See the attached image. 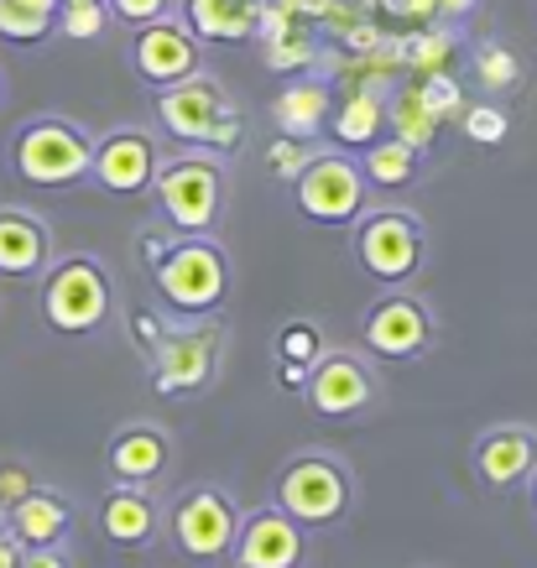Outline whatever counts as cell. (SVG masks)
<instances>
[{
    "instance_id": "cell-1",
    "label": "cell",
    "mask_w": 537,
    "mask_h": 568,
    "mask_svg": "<svg viewBox=\"0 0 537 568\" xmlns=\"http://www.w3.org/2000/svg\"><path fill=\"white\" fill-rule=\"evenodd\" d=\"M156 136L193 146V152L230 156L245 136V115L241 104L230 100V89L209 69H199L178 84L156 89Z\"/></svg>"
},
{
    "instance_id": "cell-2",
    "label": "cell",
    "mask_w": 537,
    "mask_h": 568,
    "mask_svg": "<svg viewBox=\"0 0 537 568\" xmlns=\"http://www.w3.org/2000/svg\"><path fill=\"white\" fill-rule=\"evenodd\" d=\"M152 287L162 308L178 318H209L235 293L230 251L214 235H173V241H162V256L152 261Z\"/></svg>"
},
{
    "instance_id": "cell-3",
    "label": "cell",
    "mask_w": 537,
    "mask_h": 568,
    "mask_svg": "<svg viewBox=\"0 0 537 568\" xmlns=\"http://www.w3.org/2000/svg\"><path fill=\"white\" fill-rule=\"evenodd\" d=\"M152 199H156V214L168 220L173 235H214L220 220H225V204H230L225 156L178 146L173 156L156 162Z\"/></svg>"
},
{
    "instance_id": "cell-4",
    "label": "cell",
    "mask_w": 537,
    "mask_h": 568,
    "mask_svg": "<svg viewBox=\"0 0 537 568\" xmlns=\"http://www.w3.org/2000/svg\"><path fill=\"white\" fill-rule=\"evenodd\" d=\"M225 365V318H168L156 349L146 355V376H152L156 396L183 402V396H204L220 381Z\"/></svg>"
},
{
    "instance_id": "cell-5",
    "label": "cell",
    "mask_w": 537,
    "mask_h": 568,
    "mask_svg": "<svg viewBox=\"0 0 537 568\" xmlns=\"http://www.w3.org/2000/svg\"><path fill=\"white\" fill-rule=\"evenodd\" d=\"M11 173L32 189H73L89 183L94 162V131L69 115H32L11 131Z\"/></svg>"
},
{
    "instance_id": "cell-6",
    "label": "cell",
    "mask_w": 537,
    "mask_h": 568,
    "mask_svg": "<svg viewBox=\"0 0 537 568\" xmlns=\"http://www.w3.org/2000/svg\"><path fill=\"white\" fill-rule=\"evenodd\" d=\"M115 313V282L104 272L100 256H63L42 272V324L63 339H84V334H100Z\"/></svg>"
},
{
    "instance_id": "cell-7",
    "label": "cell",
    "mask_w": 537,
    "mask_h": 568,
    "mask_svg": "<svg viewBox=\"0 0 537 568\" xmlns=\"http://www.w3.org/2000/svg\"><path fill=\"white\" fill-rule=\"evenodd\" d=\"M235 532H241V511H235L225 485L214 480L183 485L173 496V506L162 511V537L173 542V552L183 564H199V568L230 564Z\"/></svg>"
},
{
    "instance_id": "cell-8",
    "label": "cell",
    "mask_w": 537,
    "mask_h": 568,
    "mask_svg": "<svg viewBox=\"0 0 537 568\" xmlns=\"http://www.w3.org/2000/svg\"><path fill=\"white\" fill-rule=\"evenodd\" d=\"M277 506L297 527H308V532L340 527L349 517V506H355V475H349V465L340 454L303 448L277 475Z\"/></svg>"
},
{
    "instance_id": "cell-9",
    "label": "cell",
    "mask_w": 537,
    "mask_h": 568,
    "mask_svg": "<svg viewBox=\"0 0 537 568\" xmlns=\"http://www.w3.org/2000/svg\"><path fill=\"white\" fill-rule=\"evenodd\" d=\"M349 251H355V266H361L371 282L382 287H407L417 272H423V256H428V230L413 209H361V220L349 224Z\"/></svg>"
},
{
    "instance_id": "cell-10",
    "label": "cell",
    "mask_w": 537,
    "mask_h": 568,
    "mask_svg": "<svg viewBox=\"0 0 537 568\" xmlns=\"http://www.w3.org/2000/svg\"><path fill=\"white\" fill-rule=\"evenodd\" d=\"M365 173H361V156L349 152H313L308 162H303V173L287 183V193H293V209L297 220L308 224H324V230H349V224L361 220L365 209Z\"/></svg>"
},
{
    "instance_id": "cell-11",
    "label": "cell",
    "mask_w": 537,
    "mask_h": 568,
    "mask_svg": "<svg viewBox=\"0 0 537 568\" xmlns=\"http://www.w3.org/2000/svg\"><path fill=\"white\" fill-rule=\"evenodd\" d=\"M376 392H382V381L371 371V355H361V349H324L303 381V402L324 423H349V417L371 413Z\"/></svg>"
},
{
    "instance_id": "cell-12",
    "label": "cell",
    "mask_w": 537,
    "mask_h": 568,
    "mask_svg": "<svg viewBox=\"0 0 537 568\" xmlns=\"http://www.w3.org/2000/svg\"><path fill=\"white\" fill-rule=\"evenodd\" d=\"M162 162V136L152 125H110L94 136V162H89V183L110 199H146Z\"/></svg>"
},
{
    "instance_id": "cell-13",
    "label": "cell",
    "mask_w": 537,
    "mask_h": 568,
    "mask_svg": "<svg viewBox=\"0 0 537 568\" xmlns=\"http://www.w3.org/2000/svg\"><path fill=\"white\" fill-rule=\"evenodd\" d=\"M361 339H365V355L371 361H397V365H413L423 361L438 339V324L428 303L413 293L392 287L386 297H376L365 308V324H361Z\"/></svg>"
},
{
    "instance_id": "cell-14",
    "label": "cell",
    "mask_w": 537,
    "mask_h": 568,
    "mask_svg": "<svg viewBox=\"0 0 537 568\" xmlns=\"http://www.w3.org/2000/svg\"><path fill=\"white\" fill-rule=\"evenodd\" d=\"M125 63L136 73L141 84L152 89H168L178 79H189V73L204 69V42L173 17H156L146 27H131V42H125Z\"/></svg>"
},
{
    "instance_id": "cell-15",
    "label": "cell",
    "mask_w": 537,
    "mask_h": 568,
    "mask_svg": "<svg viewBox=\"0 0 537 568\" xmlns=\"http://www.w3.org/2000/svg\"><path fill=\"white\" fill-rule=\"evenodd\" d=\"M469 469H475V485L486 496L521 490L537 469V428L533 423H496V428H486L469 448Z\"/></svg>"
},
{
    "instance_id": "cell-16",
    "label": "cell",
    "mask_w": 537,
    "mask_h": 568,
    "mask_svg": "<svg viewBox=\"0 0 537 568\" xmlns=\"http://www.w3.org/2000/svg\"><path fill=\"white\" fill-rule=\"evenodd\" d=\"M235 568H303L308 564V527H297L277 500L241 511V532L230 548Z\"/></svg>"
},
{
    "instance_id": "cell-17",
    "label": "cell",
    "mask_w": 537,
    "mask_h": 568,
    "mask_svg": "<svg viewBox=\"0 0 537 568\" xmlns=\"http://www.w3.org/2000/svg\"><path fill=\"white\" fill-rule=\"evenodd\" d=\"M173 465V438L168 428H156V423H125V428L110 433V444H104V469H110V485H156Z\"/></svg>"
},
{
    "instance_id": "cell-18",
    "label": "cell",
    "mask_w": 537,
    "mask_h": 568,
    "mask_svg": "<svg viewBox=\"0 0 537 568\" xmlns=\"http://www.w3.org/2000/svg\"><path fill=\"white\" fill-rule=\"evenodd\" d=\"M330 110H334V84L308 69L282 84V94L272 100V125H277V136L318 141L330 131Z\"/></svg>"
},
{
    "instance_id": "cell-19",
    "label": "cell",
    "mask_w": 537,
    "mask_h": 568,
    "mask_svg": "<svg viewBox=\"0 0 537 568\" xmlns=\"http://www.w3.org/2000/svg\"><path fill=\"white\" fill-rule=\"evenodd\" d=\"M52 266V230L32 209H0V276L32 282Z\"/></svg>"
},
{
    "instance_id": "cell-20",
    "label": "cell",
    "mask_w": 537,
    "mask_h": 568,
    "mask_svg": "<svg viewBox=\"0 0 537 568\" xmlns=\"http://www.w3.org/2000/svg\"><path fill=\"white\" fill-rule=\"evenodd\" d=\"M178 21L204 48H241V42H256L261 0H178Z\"/></svg>"
},
{
    "instance_id": "cell-21",
    "label": "cell",
    "mask_w": 537,
    "mask_h": 568,
    "mask_svg": "<svg viewBox=\"0 0 537 568\" xmlns=\"http://www.w3.org/2000/svg\"><path fill=\"white\" fill-rule=\"evenodd\" d=\"M100 532L115 548H131V552L152 548L156 537H162V511L136 485H110V496L100 500Z\"/></svg>"
},
{
    "instance_id": "cell-22",
    "label": "cell",
    "mask_w": 537,
    "mask_h": 568,
    "mask_svg": "<svg viewBox=\"0 0 537 568\" xmlns=\"http://www.w3.org/2000/svg\"><path fill=\"white\" fill-rule=\"evenodd\" d=\"M6 532L17 537L21 548H63V537L73 532V506L58 496V490L32 485V490L6 511Z\"/></svg>"
},
{
    "instance_id": "cell-23",
    "label": "cell",
    "mask_w": 537,
    "mask_h": 568,
    "mask_svg": "<svg viewBox=\"0 0 537 568\" xmlns=\"http://www.w3.org/2000/svg\"><path fill=\"white\" fill-rule=\"evenodd\" d=\"M386 131V94L382 89H355L330 110V136L340 152H361Z\"/></svg>"
},
{
    "instance_id": "cell-24",
    "label": "cell",
    "mask_w": 537,
    "mask_h": 568,
    "mask_svg": "<svg viewBox=\"0 0 537 568\" xmlns=\"http://www.w3.org/2000/svg\"><path fill=\"white\" fill-rule=\"evenodd\" d=\"M469 79L475 89L486 94V100H506V94H517L527 84V69H521L517 48L506 42V37H480L475 48H469Z\"/></svg>"
},
{
    "instance_id": "cell-25",
    "label": "cell",
    "mask_w": 537,
    "mask_h": 568,
    "mask_svg": "<svg viewBox=\"0 0 537 568\" xmlns=\"http://www.w3.org/2000/svg\"><path fill=\"white\" fill-rule=\"evenodd\" d=\"M423 162L428 156L407 146L402 136H376L371 146H361V173L371 189H407V183H417Z\"/></svg>"
},
{
    "instance_id": "cell-26",
    "label": "cell",
    "mask_w": 537,
    "mask_h": 568,
    "mask_svg": "<svg viewBox=\"0 0 537 568\" xmlns=\"http://www.w3.org/2000/svg\"><path fill=\"white\" fill-rule=\"evenodd\" d=\"M324 334H318V324L313 318H293V324L277 328V339H272V355H277V381L282 386H293V392H303V381H308L313 361L324 355Z\"/></svg>"
},
{
    "instance_id": "cell-27",
    "label": "cell",
    "mask_w": 537,
    "mask_h": 568,
    "mask_svg": "<svg viewBox=\"0 0 537 568\" xmlns=\"http://www.w3.org/2000/svg\"><path fill=\"white\" fill-rule=\"evenodd\" d=\"M261 48H266V69L272 73H308L318 58H324V48H318V32H313L308 21H293V27H282V32L261 37Z\"/></svg>"
},
{
    "instance_id": "cell-28",
    "label": "cell",
    "mask_w": 537,
    "mask_h": 568,
    "mask_svg": "<svg viewBox=\"0 0 537 568\" xmlns=\"http://www.w3.org/2000/svg\"><path fill=\"white\" fill-rule=\"evenodd\" d=\"M386 125H392V136H402L407 146H417V152L428 156L434 152V136H438V115L428 110V104L417 100V89L407 84V89H397L392 100H386Z\"/></svg>"
},
{
    "instance_id": "cell-29",
    "label": "cell",
    "mask_w": 537,
    "mask_h": 568,
    "mask_svg": "<svg viewBox=\"0 0 537 568\" xmlns=\"http://www.w3.org/2000/svg\"><path fill=\"white\" fill-rule=\"evenodd\" d=\"M454 48H459V32H454L449 21H423V27H413L407 42H402V63L413 73H438V69H449Z\"/></svg>"
},
{
    "instance_id": "cell-30",
    "label": "cell",
    "mask_w": 537,
    "mask_h": 568,
    "mask_svg": "<svg viewBox=\"0 0 537 568\" xmlns=\"http://www.w3.org/2000/svg\"><path fill=\"white\" fill-rule=\"evenodd\" d=\"M110 32V0H58V37L100 42Z\"/></svg>"
},
{
    "instance_id": "cell-31",
    "label": "cell",
    "mask_w": 537,
    "mask_h": 568,
    "mask_svg": "<svg viewBox=\"0 0 537 568\" xmlns=\"http://www.w3.org/2000/svg\"><path fill=\"white\" fill-rule=\"evenodd\" d=\"M459 131H465V141H475V146H501V141L511 136V115H506L501 100H469L465 110H459Z\"/></svg>"
},
{
    "instance_id": "cell-32",
    "label": "cell",
    "mask_w": 537,
    "mask_h": 568,
    "mask_svg": "<svg viewBox=\"0 0 537 568\" xmlns=\"http://www.w3.org/2000/svg\"><path fill=\"white\" fill-rule=\"evenodd\" d=\"M58 32V21L52 17H37L17 0H0V42H11V48H37V42H48Z\"/></svg>"
},
{
    "instance_id": "cell-33",
    "label": "cell",
    "mask_w": 537,
    "mask_h": 568,
    "mask_svg": "<svg viewBox=\"0 0 537 568\" xmlns=\"http://www.w3.org/2000/svg\"><path fill=\"white\" fill-rule=\"evenodd\" d=\"M417 100L434 110L438 121H459V110H465V89H459V79H449V69L438 73H417Z\"/></svg>"
},
{
    "instance_id": "cell-34",
    "label": "cell",
    "mask_w": 537,
    "mask_h": 568,
    "mask_svg": "<svg viewBox=\"0 0 537 568\" xmlns=\"http://www.w3.org/2000/svg\"><path fill=\"white\" fill-rule=\"evenodd\" d=\"M313 152H318V146H313V141H293V136H277V141H272V146H266V156H261V162H266V173L277 178V183H293V178L303 173V162H308Z\"/></svg>"
},
{
    "instance_id": "cell-35",
    "label": "cell",
    "mask_w": 537,
    "mask_h": 568,
    "mask_svg": "<svg viewBox=\"0 0 537 568\" xmlns=\"http://www.w3.org/2000/svg\"><path fill=\"white\" fill-rule=\"evenodd\" d=\"M178 0H110V21H121V27H146L156 17H173Z\"/></svg>"
},
{
    "instance_id": "cell-36",
    "label": "cell",
    "mask_w": 537,
    "mask_h": 568,
    "mask_svg": "<svg viewBox=\"0 0 537 568\" xmlns=\"http://www.w3.org/2000/svg\"><path fill=\"white\" fill-rule=\"evenodd\" d=\"M32 485L37 480H32V469H27V465H0V517H6V511H11V506H17Z\"/></svg>"
},
{
    "instance_id": "cell-37",
    "label": "cell",
    "mask_w": 537,
    "mask_h": 568,
    "mask_svg": "<svg viewBox=\"0 0 537 568\" xmlns=\"http://www.w3.org/2000/svg\"><path fill=\"white\" fill-rule=\"evenodd\" d=\"M162 328H168V313H131V334H136L141 355H152V349H156Z\"/></svg>"
},
{
    "instance_id": "cell-38",
    "label": "cell",
    "mask_w": 537,
    "mask_h": 568,
    "mask_svg": "<svg viewBox=\"0 0 537 568\" xmlns=\"http://www.w3.org/2000/svg\"><path fill=\"white\" fill-rule=\"evenodd\" d=\"M382 11H397V17H413L417 27H423V21H438V6H434V0H386Z\"/></svg>"
},
{
    "instance_id": "cell-39",
    "label": "cell",
    "mask_w": 537,
    "mask_h": 568,
    "mask_svg": "<svg viewBox=\"0 0 537 568\" xmlns=\"http://www.w3.org/2000/svg\"><path fill=\"white\" fill-rule=\"evenodd\" d=\"M438 6V21H449V27H465L469 17H480V0H434Z\"/></svg>"
},
{
    "instance_id": "cell-40",
    "label": "cell",
    "mask_w": 537,
    "mask_h": 568,
    "mask_svg": "<svg viewBox=\"0 0 537 568\" xmlns=\"http://www.w3.org/2000/svg\"><path fill=\"white\" fill-rule=\"evenodd\" d=\"M17 568H69V558H63L58 548H21Z\"/></svg>"
},
{
    "instance_id": "cell-41",
    "label": "cell",
    "mask_w": 537,
    "mask_h": 568,
    "mask_svg": "<svg viewBox=\"0 0 537 568\" xmlns=\"http://www.w3.org/2000/svg\"><path fill=\"white\" fill-rule=\"evenodd\" d=\"M21 564V542L11 532H0V568H17Z\"/></svg>"
},
{
    "instance_id": "cell-42",
    "label": "cell",
    "mask_w": 537,
    "mask_h": 568,
    "mask_svg": "<svg viewBox=\"0 0 537 568\" xmlns=\"http://www.w3.org/2000/svg\"><path fill=\"white\" fill-rule=\"evenodd\" d=\"M527 490H533V511H537V469H533V480H527Z\"/></svg>"
},
{
    "instance_id": "cell-43",
    "label": "cell",
    "mask_w": 537,
    "mask_h": 568,
    "mask_svg": "<svg viewBox=\"0 0 537 568\" xmlns=\"http://www.w3.org/2000/svg\"><path fill=\"white\" fill-rule=\"evenodd\" d=\"M0 104H6V73H0Z\"/></svg>"
},
{
    "instance_id": "cell-44",
    "label": "cell",
    "mask_w": 537,
    "mask_h": 568,
    "mask_svg": "<svg viewBox=\"0 0 537 568\" xmlns=\"http://www.w3.org/2000/svg\"><path fill=\"white\" fill-rule=\"evenodd\" d=\"M361 6H386V0H361Z\"/></svg>"
},
{
    "instance_id": "cell-45",
    "label": "cell",
    "mask_w": 537,
    "mask_h": 568,
    "mask_svg": "<svg viewBox=\"0 0 537 568\" xmlns=\"http://www.w3.org/2000/svg\"><path fill=\"white\" fill-rule=\"evenodd\" d=\"M533 11H537V0H533Z\"/></svg>"
}]
</instances>
